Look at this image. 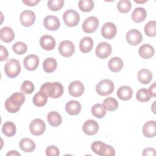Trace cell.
I'll list each match as a JSON object with an SVG mask.
<instances>
[{
    "label": "cell",
    "mask_w": 156,
    "mask_h": 156,
    "mask_svg": "<svg viewBox=\"0 0 156 156\" xmlns=\"http://www.w3.org/2000/svg\"><path fill=\"white\" fill-rule=\"evenodd\" d=\"M47 119L49 124L53 127H57L62 123V116L55 111L49 112L47 116Z\"/></svg>",
    "instance_id": "cell-28"
},
{
    "label": "cell",
    "mask_w": 156,
    "mask_h": 156,
    "mask_svg": "<svg viewBox=\"0 0 156 156\" xmlns=\"http://www.w3.org/2000/svg\"><path fill=\"white\" fill-rule=\"evenodd\" d=\"M25 96L23 93L16 92L13 93L5 101L6 110L11 113H16L20 110L21 106L25 101Z\"/></svg>",
    "instance_id": "cell-1"
},
{
    "label": "cell",
    "mask_w": 156,
    "mask_h": 156,
    "mask_svg": "<svg viewBox=\"0 0 156 156\" xmlns=\"http://www.w3.org/2000/svg\"><path fill=\"white\" fill-rule=\"evenodd\" d=\"M32 101L37 107L44 106L48 101V96L44 92L40 91L34 95Z\"/></svg>",
    "instance_id": "cell-31"
},
{
    "label": "cell",
    "mask_w": 156,
    "mask_h": 156,
    "mask_svg": "<svg viewBox=\"0 0 156 156\" xmlns=\"http://www.w3.org/2000/svg\"><path fill=\"white\" fill-rule=\"evenodd\" d=\"M40 91L46 93L48 97L57 99L63 94V87L62 83L58 82H46L41 86Z\"/></svg>",
    "instance_id": "cell-2"
},
{
    "label": "cell",
    "mask_w": 156,
    "mask_h": 156,
    "mask_svg": "<svg viewBox=\"0 0 156 156\" xmlns=\"http://www.w3.org/2000/svg\"><path fill=\"white\" fill-rule=\"evenodd\" d=\"M5 74L10 78H15L18 76L21 71V65L19 61L15 58L8 60L4 66Z\"/></svg>",
    "instance_id": "cell-3"
},
{
    "label": "cell",
    "mask_w": 156,
    "mask_h": 156,
    "mask_svg": "<svg viewBox=\"0 0 156 156\" xmlns=\"http://www.w3.org/2000/svg\"><path fill=\"white\" fill-rule=\"evenodd\" d=\"M84 90V85L79 80H74L70 83L68 86V91L69 94L75 98L82 96Z\"/></svg>",
    "instance_id": "cell-11"
},
{
    "label": "cell",
    "mask_w": 156,
    "mask_h": 156,
    "mask_svg": "<svg viewBox=\"0 0 156 156\" xmlns=\"http://www.w3.org/2000/svg\"><path fill=\"white\" fill-rule=\"evenodd\" d=\"M13 52L18 55H23L26 52L27 50V45L21 41L16 42L12 46Z\"/></svg>",
    "instance_id": "cell-39"
},
{
    "label": "cell",
    "mask_w": 156,
    "mask_h": 156,
    "mask_svg": "<svg viewBox=\"0 0 156 156\" xmlns=\"http://www.w3.org/2000/svg\"><path fill=\"white\" fill-rule=\"evenodd\" d=\"M93 46V40L91 37H83L80 41L79 48L82 52L88 53L92 49Z\"/></svg>",
    "instance_id": "cell-26"
},
{
    "label": "cell",
    "mask_w": 156,
    "mask_h": 156,
    "mask_svg": "<svg viewBox=\"0 0 156 156\" xmlns=\"http://www.w3.org/2000/svg\"><path fill=\"white\" fill-rule=\"evenodd\" d=\"M82 129L87 135H93L99 130V124L93 119H88L84 122Z\"/></svg>",
    "instance_id": "cell-16"
},
{
    "label": "cell",
    "mask_w": 156,
    "mask_h": 156,
    "mask_svg": "<svg viewBox=\"0 0 156 156\" xmlns=\"http://www.w3.org/2000/svg\"><path fill=\"white\" fill-rule=\"evenodd\" d=\"M156 82H154L152 85H151L150 87H149V91L150 92L152 97H155L156 96Z\"/></svg>",
    "instance_id": "cell-46"
},
{
    "label": "cell",
    "mask_w": 156,
    "mask_h": 156,
    "mask_svg": "<svg viewBox=\"0 0 156 156\" xmlns=\"http://www.w3.org/2000/svg\"><path fill=\"white\" fill-rule=\"evenodd\" d=\"M104 143L101 141H96L94 142H93L91 144V149L92 151L96 154L97 155H99V149L100 147L101 146V145L103 144Z\"/></svg>",
    "instance_id": "cell-43"
},
{
    "label": "cell",
    "mask_w": 156,
    "mask_h": 156,
    "mask_svg": "<svg viewBox=\"0 0 156 156\" xmlns=\"http://www.w3.org/2000/svg\"><path fill=\"white\" fill-rule=\"evenodd\" d=\"M43 24L44 27L49 30H57L60 26V22L58 18L53 15L46 16L44 20Z\"/></svg>",
    "instance_id": "cell-14"
},
{
    "label": "cell",
    "mask_w": 156,
    "mask_h": 156,
    "mask_svg": "<svg viewBox=\"0 0 156 156\" xmlns=\"http://www.w3.org/2000/svg\"><path fill=\"white\" fill-rule=\"evenodd\" d=\"M57 66V61L52 57L46 58L43 62V70L48 73H50L55 70Z\"/></svg>",
    "instance_id": "cell-30"
},
{
    "label": "cell",
    "mask_w": 156,
    "mask_h": 156,
    "mask_svg": "<svg viewBox=\"0 0 156 156\" xmlns=\"http://www.w3.org/2000/svg\"><path fill=\"white\" fill-rule=\"evenodd\" d=\"M155 154V150L154 148L148 147L143 151V155H154Z\"/></svg>",
    "instance_id": "cell-45"
},
{
    "label": "cell",
    "mask_w": 156,
    "mask_h": 156,
    "mask_svg": "<svg viewBox=\"0 0 156 156\" xmlns=\"http://www.w3.org/2000/svg\"><path fill=\"white\" fill-rule=\"evenodd\" d=\"M117 29L115 24L111 22L105 23L101 28V34L106 39H112L116 34Z\"/></svg>",
    "instance_id": "cell-12"
},
{
    "label": "cell",
    "mask_w": 156,
    "mask_h": 156,
    "mask_svg": "<svg viewBox=\"0 0 156 156\" xmlns=\"http://www.w3.org/2000/svg\"><path fill=\"white\" fill-rule=\"evenodd\" d=\"M114 83L109 79L101 80L96 86L97 93L103 96L110 94L114 91Z\"/></svg>",
    "instance_id": "cell-4"
},
{
    "label": "cell",
    "mask_w": 156,
    "mask_h": 156,
    "mask_svg": "<svg viewBox=\"0 0 156 156\" xmlns=\"http://www.w3.org/2000/svg\"><path fill=\"white\" fill-rule=\"evenodd\" d=\"M108 66L109 69L113 73H117L121 71L122 68L123 61L119 57H114L108 61Z\"/></svg>",
    "instance_id": "cell-25"
},
{
    "label": "cell",
    "mask_w": 156,
    "mask_h": 156,
    "mask_svg": "<svg viewBox=\"0 0 156 156\" xmlns=\"http://www.w3.org/2000/svg\"><path fill=\"white\" fill-rule=\"evenodd\" d=\"M151 97L152 96L150 92L147 89H146V88L140 89L137 91L136 95V99L138 101H140L142 102L149 101L151 98Z\"/></svg>",
    "instance_id": "cell-34"
},
{
    "label": "cell",
    "mask_w": 156,
    "mask_h": 156,
    "mask_svg": "<svg viewBox=\"0 0 156 156\" xmlns=\"http://www.w3.org/2000/svg\"><path fill=\"white\" fill-rule=\"evenodd\" d=\"M7 155H20V154L16 151H11L7 153Z\"/></svg>",
    "instance_id": "cell-48"
},
{
    "label": "cell",
    "mask_w": 156,
    "mask_h": 156,
    "mask_svg": "<svg viewBox=\"0 0 156 156\" xmlns=\"http://www.w3.org/2000/svg\"><path fill=\"white\" fill-rule=\"evenodd\" d=\"M1 41L5 43L12 42L15 38V34L13 29L8 26L2 27L0 31Z\"/></svg>",
    "instance_id": "cell-21"
},
{
    "label": "cell",
    "mask_w": 156,
    "mask_h": 156,
    "mask_svg": "<svg viewBox=\"0 0 156 156\" xmlns=\"http://www.w3.org/2000/svg\"><path fill=\"white\" fill-rule=\"evenodd\" d=\"M138 80L143 84H148L152 79L151 72L146 68L140 69L137 74Z\"/></svg>",
    "instance_id": "cell-27"
},
{
    "label": "cell",
    "mask_w": 156,
    "mask_h": 156,
    "mask_svg": "<svg viewBox=\"0 0 156 156\" xmlns=\"http://www.w3.org/2000/svg\"><path fill=\"white\" fill-rule=\"evenodd\" d=\"M40 44L41 47L46 51H51L55 46V40L51 35H44L40 39Z\"/></svg>",
    "instance_id": "cell-17"
},
{
    "label": "cell",
    "mask_w": 156,
    "mask_h": 156,
    "mask_svg": "<svg viewBox=\"0 0 156 156\" xmlns=\"http://www.w3.org/2000/svg\"><path fill=\"white\" fill-rule=\"evenodd\" d=\"M29 130L30 133L35 136L42 135L46 130V124L44 122L39 118L35 119L32 121L29 125Z\"/></svg>",
    "instance_id": "cell-6"
},
{
    "label": "cell",
    "mask_w": 156,
    "mask_h": 156,
    "mask_svg": "<svg viewBox=\"0 0 156 156\" xmlns=\"http://www.w3.org/2000/svg\"><path fill=\"white\" fill-rule=\"evenodd\" d=\"M144 32L149 37H155L156 35V22L155 21H149L144 26Z\"/></svg>",
    "instance_id": "cell-37"
},
{
    "label": "cell",
    "mask_w": 156,
    "mask_h": 156,
    "mask_svg": "<svg viewBox=\"0 0 156 156\" xmlns=\"http://www.w3.org/2000/svg\"><path fill=\"white\" fill-rule=\"evenodd\" d=\"M117 96L119 99L122 101H128L130 99L133 95L132 89L127 85L120 87L116 93Z\"/></svg>",
    "instance_id": "cell-19"
},
{
    "label": "cell",
    "mask_w": 156,
    "mask_h": 156,
    "mask_svg": "<svg viewBox=\"0 0 156 156\" xmlns=\"http://www.w3.org/2000/svg\"><path fill=\"white\" fill-rule=\"evenodd\" d=\"M126 38L129 44L136 46L142 41L143 35L139 30L133 29L127 32Z\"/></svg>",
    "instance_id": "cell-10"
},
{
    "label": "cell",
    "mask_w": 156,
    "mask_h": 156,
    "mask_svg": "<svg viewBox=\"0 0 156 156\" xmlns=\"http://www.w3.org/2000/svg\"><path fill=\"white\" fill-rule=\"evenodd\" d=\"M131 7L132 4L129 0H121L117 4L118 10L122 13H128Z\"/></svg>",
    "instance_id": "cell-38"
},
{
    "label": "cell",
    "mask_w": 156,
    "mask_h": 156,
    "mask_svg": "<svg viewBox=\"0 0 156 156\" xmlns=\"http://www.w3.org/2000/svg\"><path fill=\"white\" fill-rule=\"evenodd\" d=\"M79 8L83 12H88L94 8V2L91 0H82L78 2Z\"/></svg>",
    "instance_id": "cell-36"
},
{
    "label": "cell",
    "mask_w": 156,
    "mask_h": 156,
    "mask_svg": "<svg viewBox=\"0 0 156 156\" xmlns=\"http://www.w3.org/2000/svg\"><path fill=\"white\" fill-rule=\"evenodd\" d=\"M143 133L147 138L154 137L156 135V123L155 121L146 122L143 127Z\"/></svg>",
    "instance_id": "cell-18"
},
{
    "label": "cell",
    "mask_w": 156,
    "mask_h": 156,
    "mask_svg": "<svg viewBox=\"0 0 156 156\" xmlns=\"http://www.w3.org/2000/svg\"><path fill=\"white\" fill-rule=\"evenodd\" d=\"M99 155L101 156H113L115 155V151L112 146L104 143L100 147Z\"/></svg>",
    "instance_id": "cell-35"
},
{
    "label": "cell",
    "mask_w": 156,
    "mask_h": 156,
    "mask_svg": "<svg viewBox=\"0 0 156 156\" xmlns=\"http://www.w3.org/2000/svg\"><path fill=\"white\" fill-rule=\"evenodd\" d=\"M23 65L27 70L34 71L37 68L39 65V58L36 55H28L24 58Z\"/></svg>",
    "instance_id": "cell-15"
},
{
    "label": "cell",
    "mask_w": 156,
    "mask_h": 156,
    "mask_svg": "<svg viewBox=\"0 0 156 156\" xmlns=\"http://www.w3.org/2000/svg\"><path fill=\"white\" fill-rule=\"evenodd\" d=\"M154 48L149 44H144L141 46L138 50V53L140 57L143 58L148 59L151 58L154 55Z\"/></svg>",
    "instance_id": "cell-23"
},
{
    "label": "cell",
    "mask_w": 156,
    "mask_h": 156,
    "mask_svg": "<svg viewBox=\"0 0 156 156\" xmlns=\"http://www.w3.org/2000/svg\"><path fill=\"white\" fill-rule=\"evenodd\" d=\"M23 2L26 5L28 6H34L37 5L38 2L39 1H35V0H24L23 1Z\"/></svg>",
    "instance_id": "cell-47"
},
{
    "label": "cell",
    "mask_w": 156,
    "mask_h": 156,
    "mask_svg": "<svg viewBox=\"0 0 156 156\" xmlns=\"http://www.w3.org/2000/svg\"><path fill=\"white\" fill-rule=\"evenodd\" d=\"M0 51H1V54H0V60L1 62L6 60L8 58V55H9V53L8 51L6 49V48H5L4 46H3L2 45H1V48H0Z\"/></svg>",
    "instance_id": "cell-44"
},
{
    "label": "cell",
    "mask_w": 156,
    "mask_h": 156,
    "mask_svg": "<svg viewBox=\"0 0 156 156\" xmlns=\"http://www.w3.org/2000/svg\"><path fill=\"white\" fill-rule=\"evenodd\" d=\"M16 131L15 124L11 121L5 122L2 126V132L3 134L8 137L13 136Z\"/></svg>",
    "instance_id": "cell-29"
},
{
    "label": "cell",
    "mask_w": 156,
    "mask_h": 156,
    "mask_svg": "<svg viewBox=\"0 0 156 156\" xmlns=\"http://www.w3.org/2000/svg\"><path fill=\"white\" fill-rule=\"evenodd\" d=\"M111 45L106 42H101L98 44L96 48V55L100 58H106L109 57L112 53Z\"/></svg>",
    "instance_id": "cell-8"
},
{
    "label": "cell",
    "mask_w": 156,
    "mask_h": 156,
    "mask_svg": "<svg viewBox=\"0 0 156 156\" xmlns=\"http://www.w3.org/2000/svg\"><path fill=\"white\" fill-rule=\"evenodd\" d=\"M35 89L34 83L30 80H25L23 82L21 86V90L23 93L26 94H31Z\"/></svg>",
    "instance_id": "cell-41"
},
{
    "label": "cell",
    "mask_w": 156,
    "mask_h": 156,
    "mask_svg": "<svg viewBox=\"0 0 156 156\" xmlns=\"http://www.w3.org/2000/svg\"><path fill=\"white\" fill-rule=\"evenodd\" d=\"M147 16L146 10L143 7L135 8L132 13V19L135 23H141L143 21Z\"/></svg>",
    "instance_id": "cell-24"
},
{
    "label": "cell",
    "mask_w": 156,
    "mask_h": 156,
    "mask_svg": "<svg viewBox=\"0 0 156 156\" xmlns=\"http://www.w3.org/2000/svg\"><path fill=\"white\" fill-rule=\"evenodd\" d=\"M103 106L107 111H115L118 107V101L112 97L106 98L103 101Z\"/></svg>",
    "instance_id": "cell-32"
},
{
    "label": "cell",
    "mask_w": 156,
    "mask_h": 156,
    "mask_svg": "<svg viewBox=\"0 0 156 156\" xmlns=\"http://www.w3.org/2000/svg\"><path fill=\"white\" fill-rule=\"evenodd\" d=\"M134 2H136V3H144V2H146V1H140V2H138V1H134Z\"/></svg>",
    "instance_id": "cell-49"
},
{
    "label": "cell",
    "mask_w": 156,
    "mask_h": 156,
    "mask_svg": "<svg viewBox=\"0 0 156 156\" xmlns=\"http://www.w3.org/2000/svg\"><path fill=\"white\" fill-rule=\"evenodd\" d=\"M99 20L96 16H90L85 19L82 24L83 30L88 34L94 32L99 26Z\"/></svg>",
    "instance_id": "cell-9"
},
{
    "label": "cell",
    "mask_w": 156,
    "mask_h": 156,
    "mask_svg": "<svg viewBox=\"0 0 156 156\" xmlns=\"http://www.w3.org/2000/svg\"><path fill=\"white\" fill-rule=\"evenodd\" d=\"M75 51L74 44L69 40L62 41L58 46V51L61 55L69 57L73 55Z\"/></svg>",
    "instance_id": "cell-7"
},
{
    "label": "cell",
    "mask_w": 156,
    "mask_h": 156,
    "mask_svg": "<svg viewBox=\"0 0 156 156\" xmlns=\"http://www.w3.org/2000/svg\"><path fill=\"white\" fill-rule=\"evenodd\" d=\"M19 146L21 149L26 152H33L36 147L35 142L28 138H22L20 141Z\"/></svg>",
    "instance_id": "cell-22"
},
{
    "label": "cell",
    "mask_w": 156,
    "mask_h": 156,
    "mask_svg": "<svg viewBox=\"0 0 156 156\" xmlns=\"http://www.w3.org/2000/svg\"><path fill=\"white\" fill-rule=\"evenodd\" d=\"M21 24L25 27L31 26L35 21V15L31 10H25L21 13L20 17Z\"/></svg>",
    "instance_id": "cell-13"
},
{
    "label": "cell",
    "mask_w": 156,
    "mask_h": 156,
    "mask_svg": "<svg viewBox=\"0 0 156 156\" xmlns=\"http://www.w3.org/2000/svg\"><path fill=\"white\" fill-rule=\"evenodd\" d=\"M64 5L63 0H49L48 1V7L52 11L60 10Z\"/></svg>",
    "instance_id": "cell-40"
},
{
    "label": "cell",
    "mask_w": 156,
    "mask_h": 156,
    "mask_svg": "<svg viewBox=\"0 0 156 156\" xmlns=\"http://www.w3.org/2000/svg\"><path fill=\"white\" fill-rule=\"evenodd\" d=\"M92 115L97 118H102L106 115V110L101 104H96L91 107Z\"/></svg>",
    "instance_id": "cell-33"
},
{
    "label": "cell",
    "mask_w": 156,
    "mask_h": 156,
    "mask_svg": "<svg viewBox=\"0 0 156 156\" xmlns=\"http://www.w3.org/2000/svg\"><path fill=\"white\" fill-rule=\"evenodd\" d=\"M59 154V149L55 146H49L46 149V155L48 156H57Z\"/></svg>",
    "instance_id": "cell-42"
},
{
    "label": "cell",
    "mask_w": 156,
    "mask_h": 156,
    "mask_svg": "<svg viewBox=\"0 0 156 156\" xmlns=\"http://www.w3.org/2000/svg\"><path fill=\"white\" fill-rule=\"evenodd\" d=\"M65 110L70 115H77L81 111V105L79 102L71 100L66 104Z\"/></svg>",
    "instance_id": "cell-20"
},
{
    "label": "cell",
    "mask_w": 156,
    "mask_h": 156,
    "mask_svg": "<svg viewBox=\"0 0 156 156\" xmlns=\"http://www.w3.org/2000/svg\"><path fill=\"white\" fill-rule=\"evenodd\" d=\"M63 20L67 26L74 27L79 23L80 16L76 10L69 9L65 11L63 14Z\"/></svg>",
    "instance_id": "cell-5"
}]
</instances>
